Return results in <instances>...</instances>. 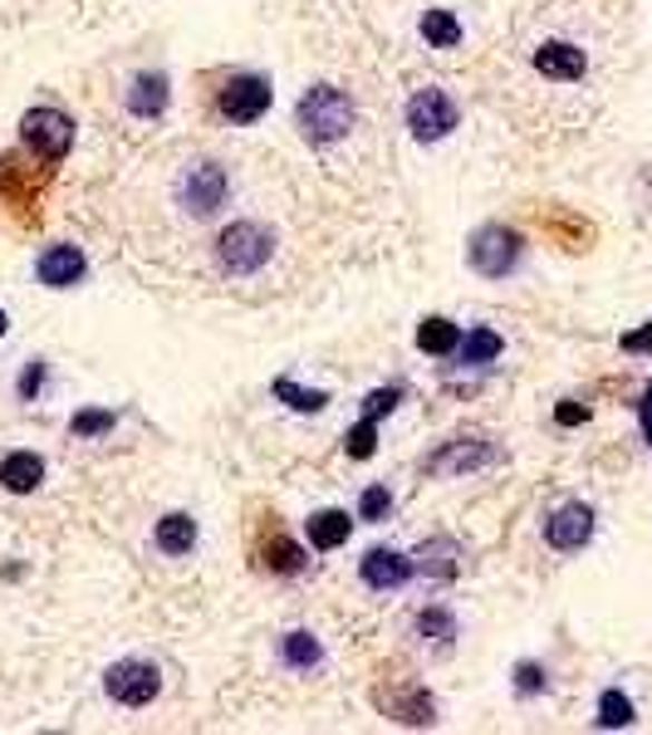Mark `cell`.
Returning <instances> with one entry per match:
<instances>
[{"label":"cell","instance_id":"obj_9","mask_svg":"<svg viewBox=\"0 0 652 735\" xmlns=\"http://www.w3.org/2000/svg\"><path fill=\"white\" fill-rule=\"evenodd\" d=\"M373 706L398 721V726H432L437 721V702L427 686H378Z\"/></svg>","mask_w":652,"mask_h":735},{"label":"cell","instance_id":"obj_32","mask_svg":"<svg viewBox=\"0 0 652 735\" xmlns=\"http://www.w3.org/2000/svg\"><path fill=\"white\" fill-rule=\"evenodd\" d=\"M549 686V672L539 667V661H520V667H515V692L520 696H539Z\"/></svg>","mask_w":652,"mask_h":735},{"label":"cell","instance_id":"obj_33","mask_svg":"<svg viewBox=\"0 0 652 735\" xmlns=\"http://www.w3.org/2000/svg\"><path fill=\"white\" fill-rule=\"evenodd\" d=\"M402 402V388L392 383V388H373L368 392V402H363V416H373V422H383V416L392 412Z\"/></svg>","mask_w":652,"mask_h":735},{"label":"cell","instance_id":"obj_26","mask_svg":"<svg viewBox=\"0 0 652 735\" xmlns=\"http://www.w3.org/2000/svg\"><path fill=\"white\" fill-rule=\"evenodd\" d=\"M599 726H604V731H623V726H633V702L619 692V686H609V692L599 696Z\"/></svg>","mask_w":652,"mask_h":735},{"label":"cell","instance_id":"obj_16","mask_svg":"<svg viewBox=\"0 0 652 735\" xmlns=\"http://www.w3.org/2000/svg\"><path fill=\"white\" fill-rule=\"evenodd\" d=\"M172 104V84L167 74H138L128 89V114L133 118H163Z\"/></svg>","mask_w":652,"mask_h":735},{"label":"cell","instance_id":"obj_38","mask_svg":"<svg viewBox=\"0 0 652 735\" xmlns=\"http://www.w3.org/2000/svg\"><path fill=\"white\" fill-rule=\"evenodd\" d=\"M6 329H10V318H6V310H0V334H6Z\"/></svg>","mask_w":652,"mask_h":735},{"label":"cell","instance_id":"obj_7","mask_svg":"<svg viewBox=\"0 0 652 735\" xmlns=\"http://www.w3.org/2000/svg\"><path fill=\"white\" fill-rule=\"evenodd\" d=\"M104 692L123 706H147V702H157V692H163V672H157L153 661H138V657L114 661V667L104 672Z\"/></svg>","mask_w":652,"mask_h":735},{"label":"cell","instance_id":"obj_27","mask_svg":"<svg viewBox=\"0 0 652 735\" xmlns=\"http://www.w3.org/2000/svg\"><path fill=\"white\" fill-rule=\"evenodd\" d=\"M265 564H270L275 574H300V569H304V549L294 545V539L275 535V539L265 545Z\"/></svg>","mask_w":652,"mask_h":735},{"label":"cell","instance_id":"obj_5","mask_svg":"<svg viewBox=\"0 0 652 735\" xmlns=\"http://www.w3.org/2000/svg\"><path fill=\"white\" fill-rule=\"evenodd\" d=\"M270 98H275L270 79H261V74H231L216 94V108L226 122H241L245 128V122H261L270 114Z\"/></svg>","mask_w":652,"mask_h":735},{"label":"cell","instance_id":"obj_36","mask_svg":"<svg viewBox=\"0 0 652 735\" xmlns=\"http://www.w3.org/2000/svg\"><path fill=\"white\" fill-rule=\"evenodd\" d=\"M555 422H559V427H580V422H588V408H584V402H559V408H555Z\"/></svg>","mask_w":652,"mask_h":735},{"label":"cell","instance_id":"obj_25","mask_svg":"<svg viewBox=\"0 0 652 735\" xmlns=\"http://www.w3.org/2000/svg\"><path fill=\"white\" fill-rule=\"evenodd\" d=\"M422 40L432 49H457L461 45V20L451 10H427L422 16Z\"/></svg>","mask_w":652,"mask_h":735},{"label":"cell","instance_id":"obj_23","mask_svg":"<svg viewBox=\"0 0 652 735\" xmlns=\"http://www.w3.org/2000/svg\"><path fill=\"white\" fill-rule=\"evenodd\" d=\"M280 657H285V667H294V672H314L319 661H324V647L314 643V633H285L280 637Z\"/></svg>","mask_w":652,"mask_h":735},{"label":"cell","instance_id":"obj_17","mask_svg":"<svg viewBox=\"0 0 652 735\" xmlns=\"http://www.w3.org/2000/svg\"><path fill=\"white\" fill-rule=\"evenodd\" d=\"M45 481V461L35 457V451H10L6 461H0V486L10 490V496H30V490H40Z\"/></svg>","mask_w":652,"mask_h":735},{"label":"cell","instance_id":"obj_10","mask_svg":"<svg viewBox=\"0 0 652 735\" xmlns=\"http://www.w3.org/2000/svg\"><path fill=\"white\" fill-rule=\"evenodd\" d=\"M490 441L486 437H451L447 447H437L432 457L422 461L427 476H466V471H481V465H490Z\"/></svg>","mask_w":652,"mask_h":735},{"label":"cell","instance_id":"obj_12","mask_svg":"<svg viewBox=\"0 0 652 735\" xmlns=\"http://www.w3.org/2000/svg\"><path fill=\"white\" fill-rule=\"evenodd\" d=\"M35 275H40L45 290H74L89 275V261H84L79 245H49L40 261H35Z\"/></svg>","mask_w":652,"mask_h":735},{"label":"cell","instance_id":"obj_20","mask_svg":"<svg viewBox=\"0 0 652 735\" xmlns=\"http://www.w3.org/2000/svg\"><path fill=\"white\" fill-rule=\"evenodd\" d=\"M349 530H353L349 510H319V514H310V545L319 549V555L349 545Z\"/></svg>","mask_w":652,"mask_h":735},{"label":"cell","instance_id":"obj_4","mask_svg":"<svg viewBox=\"0 0 652 735\" xmlns=\"http://www.w3.org/2000/svg\"><path fill=\"white\" fill-rule=\"evenodd\" d=\"M20 138L30 147L40 163H65L69 147H74V118L59 114V108H30V114L20 118Z\"/></svg>","mask_w":652,"mask_h":735},{"label":"cell","instance_id":"obj_35","mask_svg":"<svg viewBox=\"0 0 652 735\" xmlns=\"http://www.w3.org/2000/svg\"><path fill=\"white\" fill-rule=\"evenodd\" d=\"M619 343H623V353H652V318L643 329H633V334H623Z\"/></svg>","mask_w":652,"mask_h":735},{"label":"cell","instance_id":"obj_13","mask_svg":"<svg viewBox=\"0 0 652 735\" xmlns=\"http://www.w3.org/2000/svg\"><path fill=\"white\" fill-rule=\"evenodd\" d=\"M40 182L35 171H25L16 157H0V202L16 206L25 216H40Z\"/></svg>","mask_w":652,"mask_h":735},{"label":"cell","instance_id":"obj_21","mask_svg":"<svg viewBox=\"0 0 652 735\" xmlns=\"http://www.w3.org/2000/svg\"><path fill=\"white\" fill-rule=\"evenodd\" d=\"M417 349L432 353V359H447V353L461 349V329L451 324V318H441V314L422 318V324H417Z\"/></svg>","mask_w":652,"mask_h":735},{"label":"cell","instance_id":"obj_3","mask_svg":"<svg viewBox=\"0 0 652 735\" xmlns=\"http://www.w3.org/2000/svg\"><path fill=\"white\" fill-rule=\"evenodd\" d=\"M520 255H525L520 231L500 226V220H490V226H481L471 241H466V261H471V270L486 280H506L510 270L520 265Z\"/></svg>","mask_w":652,"mask_h":735},{"label":"cell","instance_id":"obj_15","mask_svg":"<svg viewBox=\"0 0 652 735\" xmlns=\"http://www.w3.org/2000/svg\"><path fill=\"white\" fill-rule=\"evenodd\" d=\"M417 574V564L408 555H398V549H368L363 555V584L378 588V594H388V588H402Z\"/></svg>","mask_w":652,"mask_h":735},{"label":"cell","instance_id":"obj_2","mask_svg":"<svg viewBox=\"0 0 652 735\" xmlns=\"http://www.w3.org/2000/svg\"><path fill=\"white\" fill-rule=\"evenodd\" d=\"M270 255H275V236L261 220H231L216 236V265L226 275H255V270L270 265Z\"/></svg>","mask_w":652,"mask_h":735},{"label":"cell","instance_id":"obj_34","mask_svg":"<svg viewBox=\"0 0 652 735\" xmlns=\"http://www.w3.org/2000/svg\"><path fill=\"white\" fill-rule=\"evenodd\" d=\"M16 392H20V402H35V398H40V392H45V363H40V359H30V363H25V373H20Z\"/></svg>","mask_w":652,"mask_h":735},{"label":"cell","instance_id":"obj_18","mask_svg":"<svg viewBox=\"0 0 652 735\" xmlns=\"http://www.w3.org/2000/svg\"><path fill=\"white\" fill-rule=\"evenodd\" d=\"M457 559H461V545L457 539H447V535L427 539V545L412 555V564L427 574V579H457V569H461Z\"/></svg>","mask_w":652,"mask_h":735},{"label":"cell","instance_id":"obj_1","mask_svg":"<svg viewBox=\"0 0 652 735\" xmlns=\"http://www.w3.org/2000/svg\"><path fill=\"white\" fill-rule=\"evenodd\" d=\"M294 122H300L304 143L314 147H329L339 138H349L353 128V98L334 89V84H314L310 94H300V104H294Z\"/></svg>","mask_w":652,"mask_h":735},{"label":"cell","instance_id":"obj_29","mask_svg":"<svg viewBox=\"0 0 652 735\" xmlns=\"http://www.w3.org/2000/svg\"><path fill=\"white\" fill-rule=\"evenodd\" d=\"M114 422H118V416L108 408H84V412L69 416V432L74 437H104V432H114Z\"/></svg>","mask_w":652,"mask_h":735},{"label":"cell","instance_id":"obj_14","mask_svg":"<svg viewBox=\"0 0 652 735\" xmlns=\"http://www.w3.org/2000/svg\"><path fill=\"white\" fill-rule=\"evenodd\" d=\"M535 69L545 74V79L574 84V79H584V74H588V55L580 45H570V40H545L535 49Z\"/></svg>","mask_w":652,"mask_h":735},{"label":"cell","instance_id":"obj_28","mask_svg":"<svg viewBox=\"0 0 652 735\" xmlns=\"http://www.w3.org/2000/svg\"><path fill=\"white\" fill-rule=\"evenodd\" d=\"M412 628L422 637H432V643H451V637H457V618H451L447 608H422L412 618Z\"/></svg>","mask_w":652,"mask_h":735},{"label":"cell","instance_id":"obj_31","mask_svg":"<svg viewBox=\"0 0 652 735\" xmlns=\"http://www.w3.org/2000/svg\"><path fill=\"white\" fill-rule=\"evenodd\" d=\"M388 510H392V496H388V486H368L363 496H359V520L378 525V520H388Z\"/></svg>","mask_w":652,"mask_h":735},{"label":"cell","instance_id":"obj_24","mask_svg":"<svg viewBox=\"0 0 652 735\" xmlns=\"http://www.w3.org/2000/svg\"><path fill=\"white\" fill-rule=\"evenodd\" d=\"M275 398L285 402L290 412H324V408H329V392H319V388H300L290 373H280V378H275Z\"/></svg>","mask_w":652,"mask_h":735},{"label":"cell","instance_id":"obj_19","mask_svg":"<svg viewBox=\"0 0 652 735\" xmlns=\"http://www.w3.org/2000/svg\"><path fill=\"white\" fill-rule=\"evenodd\" d=\"M192 545H196V520L192 514H182V510H172L157 520V549L172 559H182V555H192Z\"/></svg>","mask_w":652,"mask_h":735},{"label":"cell","instance_id":"obj_11","mask_svg":"<svg viewBox=\"0 0 652 735\" xmlns=\"http://www.w3.org/2000/svg\"><path fill=\"white\" fill-rule=\"evenodd\" d=\"M594 510L584 506V500H570V506H559L555 514L545 520V539L549 549H559V555H574V549H584L588 539H594Z\"/></svg>","mask_w":652,"mask_h":735},{"label":"cell","instance_id":"obj_37","mask_svg":"<svg viewBox=\"0 0 652 735\" xmlns=\"http://www.w3.org/2000/svg\"><path fill=\"white\" fill-rule=\"evenodd\" d=\"M638 422H643V441L652 447V383L643 388V398H638Z\"/></svg>","mask_w":652,"mask_h":735},{"label":"cell","instance_id":"obj_30","mask_svg":"<svg viewBox=\"0 0 652 735\" xmlns=\"http://www.w3.org/2000/svg\"><path fill=\"white\" fill-rule=\"evenodd\" d=\"M343 451H349L353 461H368V457H373V451H378V422H373V416H359V427L343 437Z\"/></svg>","mask_w":652,"mask_h":735},{"label":"cell","instance_id":"obj_8","mask_svg":"<svg viewBox=\"0 0 652 735\" xmlns=\"http://www.w3.org/2000/svg\"><path fill=\"white\" fill-rule=\"evenodd\" d=\"M226 192H231L226 167H216V163H196V167L182 171V182H177V202L187 206L192 216H216L221 206H226Z\"/></svg>","mask_w":652,"mask_h":735},{"label":"cell","instance_id":"obj_22","mask_svg":"<svg viewBox=\"0 0 652 735\" xmlns=\"http://www.w3.org/2000/svg\"><path fill=\"white\" fill-rule=\"evenodd\" d=\"M500 353H506V339H500L496 329H471V334L461 339L457 359H461V363H471V367H481V363H496Z\"/></svg>","mask_w":652,"mask_h":735},{"label":"cell","instance_id":"obj_6","mask_svg":"<svg viewBox=\"0 0 652 735\" xmlns=\"http://www.w3.org/2000/svg\"><path fill=\"white\" fill-rule=\"evenodd\" d=\"M461 122V108L447 89H417L408 98V128L417 143H441Z\"/></svg>","mask_w":652,"mask_h":735}]
</instances>
